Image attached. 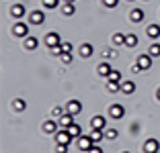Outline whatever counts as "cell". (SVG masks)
Listing matches in <instances>:
<instances>
[{"instance_id": "obj_1", "label": "cell", "mask_w": 160, "mask_h": 153, "mask_svg": "<svg viewBox=\"0 0 160 153\" xmlns=\"http://www.w3.org/2000/svg\"><path fill=\"white\" fill-rule=\"evenodd\" d=\"M142 151H144V153H158L160 151V141L154 139V137L146 139V141H144V145H142Z\"/></svg>"}, {"instance_id": "obj_2", "label": "cell", "mask_w": 160, "mask_h": 153, "mask_svg": "<svg viewBox=\"0 0 160 153\" xmlns=\"http://www.w3.org/2000/svg\"><path fill=\"white\" fill-rule=\"evenodd\" d=\"M76 143H78V149H80L82 153H88L90 147L94 145V141L90 139V135H80L78 139H76Z\"/></svg>"}, {"instance_id": "obj_3", "label": "cell", "mask_w": 160, "mask_h": 153, "mask_svg": "<svg viewBox=\"0 0 160 153\" xmlns=\"http://www.w3.org/2000/svg\"><path fill=\"white\" fill-rule=\"evenodd\" d=\"M136 63L140 65V70H142V72L150 70V67H152V55H150V53H142V55H138Z\"/></svg>"}, {"instance_id": "obj_4", "label": "cell", "mask_w": 160, "mask_h": 153, "mask_svg": "<svg viewBox=\"0 0 160 153\" xmlns=\"http://www.w3.org/2000/svg\"><path fill=\"white\" fill-rule=\"evenodd\" d=\"M74 139V137H72L70 133H68V129H60L56 133V143H62V145H68L70 143V141Z\"/></svg>"}, {"instance_id": "obj_5", "label": "cell", "mask_w": 160, "mask_h": 153, "mask_svg": "<svg viewBox=\"0 0 160 153\" xmlns=\"http://www.w3.org/2000/svg\"><path fill=\"white\" fill-rule=\"evenodd\" d=\"M123 114H125L123 104H111V106H109V116H111V118H123Z\"/></svg>"}, {"instance_id": "obj_6", "label": "cell", "mask_w": 160, "mask_h": 153, "mask_svg": "<svg viewBox=\"0 0 160 153\" xmlns=\"http://www.w3.org/2000/svg\"><path fill=\"white\" fill-rule=\"evenodd\" d=\"M58 125H60V129H68L70 125H74V114H70V112H64V114L58 118Z\"/></svg>"}, {"instance_id": "obj_7", "label": "cell", "mask_w": 160, "mask_h": 153, "mask_svg": "<svg viewBox=\"0 0 160 153\" xmlns=\"http://www.w3.org/2000/svg\"><path fill=\"white\" fill-rule=\"evenodd\" d=\"M43 21H45L43 10H31V14H29V25H41Z\"/></svg>"}, {"instance_id": "obj_8", "label": "cell", "mask_w": 160, "mask_h": 153, "mask_svg": "<svg viewBox=\"0 0 160 153\" xmlns=\"http://www.w3.org/2000/svg\"><path fill=\"white\" fill-rule=\"evenodd\" d=\"M12 35H14V37H27V35H29V25L17 23L12 27Z\"/></svg>"}, {"instance_id": "obj_9", "label": "cell", "mask_w": 160, "mask_h": 153, "mask_svg": "<svg viewBox=\"0 0 160 153\" xmlns=\"http://www.w3.org/2000/svg\"><path fill=\"white\" fill-rule=\"evenodd\" d=\"M43 41H45V47H53V45H60V35H58L56 31H49L45 35V39H43Z\"/></svg>"}, {"instance_id": "obj_10", "label": "cell", "mask_w": 160, "mask_h": 153, "mask_svg": "<svg viewBox=\"0 0 160 153\" xmlns=\"http://www.w3.org/2000/svg\"><path fill=\"white\" fill-rule=\"evenodd\" d=\"M121 92L125 94V96H132V94L136 92V82H133V80H123L121 82Z\"/></svg>"}, {"instance_id": "obj_11", "label": "cell", "mask_w": 160, "mask_h": 153, "mask_svg": "<svg viewBox=\"0 0 160 153\" xmlns=\"http://www.w3.org/2000/svg\"><path fill=\"white\" fill-rule=\"evenodd\" d=\"M80 110H82V102L80 100H70L66 104V112H70V114H80Z\"/></svg>"}, {"instance_id": "obj_12", "label": "cell", "mask_w": 160, "mask_h": 153, "mask_svg": "<svg viewBox=\"0 0 160 153\" xmlns=\"http://www.w3.org/2000/svg\"><path fill=\"white\" fill-rule=\"evenodd\" d=\"M111 72H113V65L107 63V61H103V63L97 65V74H99L101 78H109V74H111Z\"/></svg>"}, {"instance_id": "obj_13", "label": "cell", "mask_w": 160, "mask_h": 153, "mask_svg": "<svg viewBox=\"0 0 160 153\" xmlns=\"http://www.w3.org/2000/svg\"><path fill=\"white\" fill-rule=\"evenodd\" d=\"M58 127H60V125H58L56 121H45L41 125V129H43V133H45V135H56L58 133Z\"/></svg>"}, {"instance_id": "obj_14", "label": "cell", "mask_w": 160, "mask_h": 153, "mask_svg": "<svg viewBox=\"0 0 160 153\" xmlns=\"http://www.w3.org/2000/svg\"><path fill=\"white\" fill-rule=\"evenodd\" d=\"M37 45H39V39L37 37H33V35H31V37H25V43H23V47L27 51H33V49H37Z\"/></svg>"}, {"instance_id": "obj_15", "label": "cell", "mask_w": 160, "mask_h": 153, "mask_svg": "<svg viewBox=\"0 0 160 153\" xmlns=\"http://www.w3.org/2000/svg\"><path fill=\"white\" fill-rule=\"evenodd\" d=\"M146 35H148L150 39H158V37H160V25H156V23L148 25V29H146Z\"/></svg>"}, {"instance_id": "obj_16", "label": "cell", "mask_w": 160, "mask_h": 153, "mask_svg": "<svg viewBox=\"0 0 160 153\" xmlns=\"http://www.w3.org/2000/svg\"><path fill=\"white\" fill-rule=\"evenodd\" d=\"M105 125H107V121H105V116H101V114L90 118V127H92V129H105Z\"/></svg>"}, {"instance_id": "obj_17", "label": "cell", "mask_w": 160, "mask_h": 153, "mask_svg": "<svg viewBox=\"0 0 160 153\" xmlns=\"http://www.w3.org/2000/svg\"><path fill=\"white\" fill-rule=\"evenodd\" d=\"M90 139L94 141V145L101 143V141L105 139V129H92L90 131Z\"/></svg>"}, {"instance_id": "obj_18", "label": "cell", "mask_w": 160, "mask_h": 153, "mask_svg": "<svg viewBox=\"0 0 160 153\" xmlns=\"http://www.w3.org/2000/svg\"><path fill=\"white\" fill-rule=\"evenodd\" d=\"M129 21H132V23H142V21H144V10L133 8L132 12H129Z\"/></svg>"}, {"instance_id": "obj_19", "label": "cell", "mask_w": 160, "mask_h": 153, "mask_svg": "<svg viewBox=\"0 0 160 153\" xmlns=\"http://www.w3.org/2000/svg\"><path fill=\"white\" fill-rule=\"evenodd\" d=\"M10 14H12V19H23L25 16V6L23 4H14L10 8Z\"/></svg>"}, {"instance_id": "obj_20", "label": "cell", "mask_w": 160, "mask_h": 153, "mask_svg": "<svg viewBox=\"0 0 160 153\" xmlns=\"http://www.w3.org/2000/svg\"><path fill=\"white\" fill-rule=\"evenodd\" d=\"M80 57H90V55H92V45H90V43H82V45H80Z\"/></svg>"}, {"instance_id": "obj_21", "label": "cell", "mask_w": 160, "mask_h": 153, "mask_svg": "<svg viewBox=\"0 0 160 153\" xmlns=\"http://www.w3.org/2000/svg\"><path fill=\"white\" fill-rule=\"evenodd\" d=\"M136 45H138V35H136V33H129V35H125V47L133 49Z\"/></svg>"}, {"instance_id": "obj_22", "label": "cell", "mask_w": 160, "mask_h": 153, "mask_svg": "<svg viewBox=\"0 0 160 153\" xmlns=\"http://www.w3.org/2000/svg\"><path fill=\"white\" fill-rule=\"evenodd\" d=\"M113 45L115 47H125V35L123 33H113Z\"/></svg>"}, {"instance_id": "obj_23", "label": "cell", "mask_w": 160, "mask_h": 153, "mask_svg": "<svg viewBox=\"0 0 160 153\" xmlns=\"http://www.w3.org/2000/svg\"><path fill=\"white\" fill-rule=\"evenodd\" d=\"M25 106H27V104H25L23 98H14V100H12V108H14V112H23V110H25Z\"/></svg>"}, {"instance_id": "obj_24", "label": "cell", "mask_w": 160, "mask_h": 153, "mask_svg": "<svg viewBox=\"0 0 160 153\" xmlns=\"http://www.w3.org/2000/svg\"><path fill=\"white\" fill-rule=\"evenodd\" d=\"M68 133H70L72 137H74V139H78L80 135H82V129H80V125H76V123H74V125L68 127Z\"/></svg>"}, {"instance_id": "obj_25", "label": "cell", "mask_w": 160, "mask_h": 153, "mask_svg": "<svg viewBox=\"0 0 160 153\" xmlns=\"http://www.w3.org/2000/svg\"><path fill=\"white\" fill-rule=\"evenodd\" d=\"M62 14H64V16H72V14H74V4H72V2H64Z\"/></svg>"}, {"instance_id": "obj_26", "label": "cell", "mask_w": 160, "mask_h": 153, "mask_svg": "<svg viewBox=\"0 0 160 153\" xmlns=\"http://www.w3.org/2000/svg\"><path fill=\"white\" fill-rule=\"evenodd\" d=\"M107 90L109 92H121V82H111V80H107Z\"/></svg>"}, {"instance_id": "obj_27", "label": "cell", "mask_w": 160, "mask_h": 153, "mask_svg": "<svg viewBox=\"0 0 160 153\" xmlns=\"http://www.w3.org/2000/svg\"><path fill=\"white\" fill-rule=\"evenodd\" d=\"M117 137H119V131H117V129H105V139L115 141Z\"/></svg>"}, {"instance_id": "obj_28", "label": "cell", "mask_w": 160, "mask_h": 153, "mask_svg": "<svg viewBox=\"0 0 160 153\" xmlns=\"http://www.w3.org/2000/svg\"><path fill=\"white\" fill-rule=\"evenodd\" d=\"M41 4H43V8H47V10H53V8H58V4H60V0H41Z\"/></svg>"}, {"instance_id": "obj_29", "label": "cell", "mask_w": 160, "mask_h": 153, "mask_svg": "<svg viewBox=\"0 0 160 153\" xmlns=\"http://www.w3.org/2000/svg\"><path fill=\"white\" fill-rule=\"evenodd\" d=\"M148 53H150L152 57H158L160 55V43H152L150 49H148Z\"/></svg>"}, {"instance_id": "obj_30", "label": "cell", "mask_w": 160, "mask_h": 153, "mask_svg": "<svg viewBox=\"0 0 160 153\" xmlns=\"http://www.w3.org/2000/svg\"><path fill=\"white\" fill-rule=\"evenodd\" d=\"M107 80H111V82H123V80H121V74H119L117 70H113V72H111Z\"/></svg>"}, {"instance_id": "obj_31", "label": "cell", "mask_w": 160, "mask_h": 153, "mask_svg": "<svg viewBox=\"0 0 160 153\" xmlns=\"http://www.w3.org/2000/svg\"><path fill=\"white\" fill-rule=\"evenodd\" d=\"M64 112H66V110H64L62 106H53V108H52V116H53V118H60Z\"/></svg>"}, {"instance_id": "obj_32", "label": "cell", "mask_w": 160, "mask_h": 153, "mask_svg": "<svg viewBox=\"0 0 160 153\" xmlns=\"http://www.w3.org/2000/svg\"><path fill=\"white\" fill-rule=\"evenodd\" d=\"M60 59H62V63H72V53L70 51H64L60 55Z\"/></svg>"}, {"instance_id": "obj_33", "label": "cell", "mask_w": 160, "mask_h": 153, "mask_svg": "<svg viewBox=\"0 0 160 153\" xmlns=\"http://www.w3.org/2000/svg\"><path fill=\"white\" fill-rule=\"evenodd\" d=\"M49 51H52L53 55H62V53H64V45H53V47H49Z\"/></svg>"}, {"instance_id": "obj_34", "label": "cell", "mask_w": 160, "mask_h": 153, "mask_svg": "<svg viewBox=\"0 0 160 153\" xmlns=\"http://www.w3.org/2000/svg\"><path fill=\"white\" fill-rule=\"evenodd\" d=\"M103 4L107 6V8H115V6L119 4V0H103Z\"/></svg>"}, {"instance_id": "obj_35", "label": "cell", "mask_w": 160, "mask_h": 153, "mask_svg": "<svg viewBox=\"0 0 160 153\" xmlns=\"http://www.w3.org/2000/svg\"><path fill=\"white\" fill-rule=\"evenodd\" d=\"M56 153H68V145H62V143H56Z\"/></svg>"}, {"instance_id": "obj_36", "label": "cell", "mask_w": 160, "mask_h": 153, "mask_svg": "<svg viewBox=\"0 0 160 153\" xmlns=\"http://www.w3.org/2000/svg\"><path fill=\"white\" fill-rule=\"evenodd\" d=\"M103 55H105V57H115V55H117V51H115V49H105Z\"/></svg>"}, {"instance_id": "obj_37", "label": "cell", "mask_w": 160, "mask_h": 153, "mask_svg": "<svg viewBox=\"0 0 160 153\" xmlns=\"http://www.w3.org/2000/svg\"><path fill=\"white\" fill-rule=\"evenodd\" d=\"M88 153H103V149H101L99 147V143H97V145H92V147H90V151Z\"/></svg>"}, {"instance_id": "obj_38", "label": "cell", "mask_w": 160, "mask_h": 153, "mask_svg": "<svg viewBox=\"0 0 160 153\" xmlns=\"http://www.w3.org/2000/svg\"><path fill=\"white\" fill-rule=\"evenodd\" d=\"M62 45H64V51H70V53H72V45H70V43H62Z\"/></svg>"}, {"instance_id": "obj_39", "label": "cell", "mask_w": 160, "mask_h": 153, "mask_svg": "<svg viewBox=\"0 0 160 153\" xmlns=\"http://www.w3.org/2000/svg\"><path fill=\"white\" fill-rule=\"evenodd\" d=\"M156 98H158V100H160V88L156 90Z\"/></svg>"}, {"instance_id": "obj_40", "label": "cell", "mask_w": 160, "mask_h": 153, "mask_svg": "<svg viewBox=\"0 0 160 153\" xmlns=\"http://www.w3.org/2000/svg\"><path fill=\"white\" fill-rule=\"evenodd\" d=\"M64 2H72V4H74V0H64Z\"/></svg>"}, {"instance_id": "obj_41", "label": "cell", "mask_w": 160, "mask_h": 153, "mask_svg": "<svg viewBox=\"0 0 160 153\" xmlns=\"http://www.w3.org/2000/svg\"><path fill=\"white\" fill-rule=\"evenodd\" d=\"M121 153H129V151H121Z\"/></svg>"}, {"instance_id": "obj_42", "label": "cell", "mask_w": 160, "mask_h": 153, "mask_svg": "<svg viewBox=\"0 0 160 153\" xmlns=\"http://www.w3.org/2000/svg\"><path fill=\"white\" fill-rule=\"evenodd\" d=\"M127 2H133V0H127Z\"/></svg>"}, {"instance_id": "obj_43", "label": "cell", "mask_w": 160, "mask_h": 153, "mask_svg": "<svg viewBox=\"0 0 160 153\" xmlns=\"http://www.w3.org/2000/svg\"><path fill=\"white\" fill-rule=\"evenodd\" d=\"M158 153H160V151H158Z\"/></svg>"}]
</instances>
